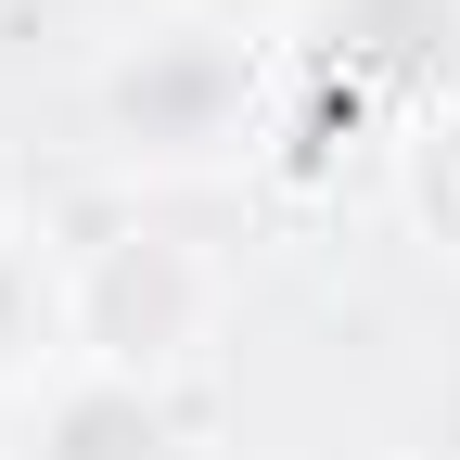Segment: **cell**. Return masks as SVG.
<instances>
[{"instance_id": "1", "label": "cell", "mask_w": 460, "mask_h": 460, "mask_svg": "<svg viewBox=\"0 0 460 460\" xmlns=\"http://www.w3.org/2000/svg\"><path fill=\"white\" fill-rule=\"evenodd\" d=\"M269 102H281V39L205 13H141L102 39L90 65V141L128 180H205V166H256L269 154Z\"/></svg>"}, {"instance_id": "2", "label": "cell", "mask_w": 460, "mask_h": 460, "mask_svg": "<svg viewBox=\"0 0 460 460\" xmlns=\"http://www.w3.org/2000/svg\"><path fill=\"white\" fill-rule=\"evenodd\" d=\"M65 332H77V371L180 396L205 371V345L230 332V269L217 243L166 217H102L90 243H65Z\"/></svg>"}, {"instance_id": "3", "label": "cell", "mask_w": 460, "mask_h": 460, "mask_svg": "<svg viewBox=\"0 0 460 460\" xmlns=\"http://www.w3.org/2000/svg\"><path fill=\"white\" fill-rule=\"evenodd\" d=\"M281 77L358 102L396 141L410 115L460 102V0H295L281 26Z\"/></svg>"}, {"instance_id": "4", "label": "cell", "mask_w": 460, "mask_h": 460, "mask_svg": "<svg viewBox=\"0 0 460 460\" xmlns=\"http://www.w3.org/2000/svg\"><path fill=\"white\" fill-rule=\"evenodd\" d=\"M0 460H205L192 410L166 384H115V371H65L51 396H26Z\"/></svg>"}, {"instance_id": "5", "label": "cell", "mask_w": 460, "mask_h": 460, "mask_svg": "<svg viewBox=\"0 0 460 460\" xmlns=\"http://www.w3.org/2000/svg\"><path fill=\"white\" fill-rule=\"evenodd\" d=\"M77 371V332H65V243L39 230H0V410H26Z\"/></svg>"}, {"instance_id": "6", "label": "cell", "mask_w": 460, "mask_h": 460, "mask_svg": "<svg viewBox=\"0 0 460 460\" xmlns=\"http://www.w3.org/2000/svg\"><path fill=\"white\" fill-rule=\"evenodd\" d=\"M384 192H396V230L460 269V102L410 115V128L384 141Z\"/></svg>"}]
</instances>
